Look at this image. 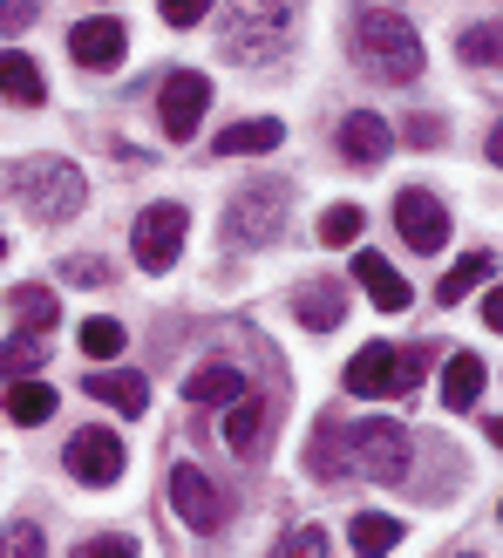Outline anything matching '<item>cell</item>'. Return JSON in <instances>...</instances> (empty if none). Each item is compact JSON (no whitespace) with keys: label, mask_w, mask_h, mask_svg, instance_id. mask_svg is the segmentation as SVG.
<instances>
[{"label":"cell","mask_w":503,"mask_h":558,"mask_svg":"<svg viewBox=\"0 0 503 558\" xmlns=\"http://www.w3.org/2000/svg\"><path fill=\"white\" fill-rule=\"evenodd\" d=\"M490 266H496L490 253H469V259H456L450 272H442V287H435V300H442V306H456L463 293H477L483 279H490Z\"/></svg>","instance_id":"25"},{"label":"cell","mask_w":503,"mask_h":558,"mask_svg":"<svg viewBox=\"0 0 503 558\" xmlns=\"http://www.w3.org/2000/svg\"><path fill=\"white\" fill-rule=\"evenodd\" d=\"M293 314H299L306 327H314V333H327V327H341V314H347V293L333 287V279H314V287H299Z\"/></svg>","instance_id":"20"},{"label":"cell","mask_w":503,"mask_h":558,"mask_svg":"<svg viewBox=\"0 0 503 558\" xmlns=\"http://www.w3.org/2000/svg\"><path fill=\"white\" fill-rule=\"evenodd\" d=\"M395 232H402V245H415V253H442V245H450V211H442L435 191L408 184L395 198Z\"/></svg>","instance_id":"10"},{"label":"cell","mask_w":503,"mask_h":558,"mask_svg":"<svg viewBox=\"0 0 503 558\" xmlns=\"http://www.w3.org/2000/svg\"><path fill=\"white\" fill-rule=\"evenodd\" d=\"M35 14H41L35 0H8V8H0V35H21V27L35 21Z\"/></svg>","instance_id":"35"},{"label":"cell","mask_w":503,"mask_h":558,"mask_svg":"<svg viewBox=\"0 0 503 558\" xmlns=\"http://www.w3.org/2000/svg\"><path fill=\"white\" fill-rule=\"evenodd\" d=\"M435 361V348H388V341H368L354 361H347V396H408L415 381H422V368Z\"/></svg>","instance_id":"4"},{"label":"cell","mask_w":503,"mask_h":558,"mask_svg":"<svg viewBox=\"0 0 503 558\" xmlns=\"http://www.w3.org/2000/svg\"><path fill=\"white\" fill-rule=\"evenodd\" d=\"M238 396H245V375L232 361H205V368L184 375V402L191 409H218V402H238Z\"/></svg>","instance_id":"15"},{"label":"cell","mask_w":503,"mask_h":558,"mask_svg":"<svg viewBox=\"0 0 503 558\" xmlns=\"http://www.w3.org/2000/svg\"><path fill=\"white\" fill-rule=\"evenodd\" d=\"M266 436H272V402H266V396H238V402L225 409V442H232L238 457H259Z\"/></svg>","instance_id":"13"},{"label":"cell","mask_w":503,"mask_h":558,"mask_svg":"<svg viewBox=\"0 0 503 558\" xmlns=\"http://www.w3.org/2000/svg\"><path fill=\"white\" fill-rule=\"evenodd\" d=\"M286 211H293V184H252L238 191V205L225 211V239L232 245H272L279 232H286Z\"/></svg>","instance_id":"6"},{"label":"cell","mask_w":503,"mask_h":558,"mask_svg":"<svg viewBox=\"0 0 503 558\" xmlns=\"http://www.w3.org/2000/svg\"><path fill=\"white\" fill-rule=\"evenodd\" d=\"M442 402L450 409H477L483 402V354H469V348L450 354V368H442Z\"/></svg>","instance_id":"19"},{"label":"cell","mask_w":503,"mask_h":558,"mask_svg":"<svg viewBox=\"0 0 503 558\" xmlns=\"http://www.w3.org/2000/svg\"><path fill=\"white\" fill-rule=\"evenodd\" d=\"M123 48H130V27H123V21H109V14L69 27V54H75L82 69H116V62H123Z\"/></svg>","instance_id":"12"},{"label":"cell","mask_w":503,"mask_h":558,"mask_svg":"<svg viewBox=\"0 0 503 558\" xmlns=\"http://www.w3.org/2000/svg\"><path fill=\"white\" fill-rule=\"evenodd\" d=\"M354 48L381 82H415L422 75V41L402 14H381V8H360L354 14Z\"/></svg>","instance_id":"2"},{"label":"cell","mask_w":503,"mask_h":558,"mask_svg":"<svg viewBox=\"0 0 503 558\" xmlns=\"http://www.w3.org/2000/svg\"><path fill=\"white\" fill-rule=\"evenodd\" d=\"M184 232H191V211L184 205H150L144 218H136V232H130L136 266H144V272H171L177 253H184Z\"/></svg>","instance_id":"8"},{"label":"cell","mask_w":503,"mask_h":558,"mask_svg":"<svg viewBox=\"0 0 503 558\" xmlns=\"http://www.w3.org/2000/svg\"><path fill=\"white\" fill-rule=\"evenodd\" d=\"M341 150H347L354 163H381L388 150H395V130H388L375 109H354V117L341 123Z\"/></svg>","instance_id":"17"},{"label":"cell","mask_w":503,"mask_h":558,"mask_svg":"<svg viewBox=\"0 0 503 558\" xmlns=\"http://www.w3.org/2000/svg\"><path fill=\"white\" fill-rule=\"evenodd\" d=\"M62 272L75 279V287H102V279H109V266H102V259H69Z\"/></svg>","instance_id":"36"},{"label":"cell","mask_w":503,"mask_h":558,"mask_svg":"<svg viewBox=\"0 0 503 558\" xmlns=\"http://www.w3.org/2000/svg\"><path fill=\"white\" fill-rule=\"evenodd\" d=\"M0 558H48V545H41L35 524H8L0 532Z\"/></svg>","instance_id":"32"},{"label":"cell","mask_w":503,"mask_h":558,"mask_svg":"<svg viewBox=\"0 0 503 558\" xmlns=\"http://www.w3.org/2000/svg\"><path fill=\"white\" fill-rule=\"evenodd\" d=\"M360 226H368V218H360V205H333V211L320 218V245H354Z\"/></svg>","instance_id":"29"},{"label":"cell","mask_w":503,"mask_h":558,"mask_svg":"<svg viewBox=\"0 0 503 558\" xmlns=\"http://www.w3.org/2000/svg\"><path fill=\"white\" fill-rule=\"evenodd\" d=\"M341 463L368 484H402L408 477V429L388 423V415H368V423L341 429Z\"/></svg>","instance_id":"3"},{"label":"cell","mask_w":503,"mask_h":558,"mask_svg":"<svg viewBox=\"0 0 503 558\" xmlns=\"http://www.w3.org/2000/svg\"><path fill=\"white\" fill-rule=\"evenodd\" d=\"M41 361H48V341H41V333H14V341L0 348V381H27Z\"/></svg>","instance_id":"26"},{"label":"cell","mask_w":503,"mask_h":558,"mask_svg":"<svg viewBox=\"0 0 503 558\" xmlns=\"http://www.w3.org/2000/svg\"><path fill=\"white\" fill-rule=\"evenodd\" d=\"M171 511L191 524V532H225V518H232V497L225 490H218L211 477H205V470L198 463H177L171 470Z\"/></svg>","instance_id":"7"},{"label":"cell","mask_w":503,"mask_h":558,"mask_svg":"<svg viewBox=\"0 0 503 558\" xmlns=\"http://www.w3.org/2000/svg\"><path fill=\"white\" fill-rule=\"evenodd\" d=\"M205 109H211V75L184 69V75L163 82V96H157V123H163V136H177V144H184V136H198Z\"/></svg>","instance_id":"9"},{"label":"cell","mask_w":503,"mask_h":558,"mask_svg":"<svg viewBox=\"0 0 503 558\" xmlns=\"http://www.w3.org/2000/svg\"><path fill=\"white\" fill-rule=\"evenodd\" d=\"M14 198L35 211V218H75L82 211V198H89V184H82V171L75 163H62V157H27V163H14Z\"/></svg>","instance_id":"5"},{"label":"cell","mask_w":503,"mask_h":558,"mask_svg":"<svg viewBox=\"0 0 503 558\" xmlns=\"http://www.w3.org/2000/svg\"><path fill=\"white\" fill-rule=\"evenodd\" d=\"M483 320L503 333V287H490V300H483Z\"/></svg>","instance_id":"38"},{"label":"cell","mask_w":503,"mask_h":558,"mask_svg":"<svg viewBox=\"0 0 503 558\" xmlns=\"http://www.w3.org/2000/svg\"><path fill=\"white\" fill-rule=\"evenodd\" d=\"M62 463H69V477H75V484L102 490V484H116V477H123V442H116V429H75V436H69V450H62Z\"/></svg>","instance_id":"11"},{"label":"cell","mask_w":503,"mask_h":558,"mask_svg":"<svg viewBox=\"0 0 503 558\" xmlns=\"http://www.w3.org/2000/svg\"><path fill=\"white\" fill-rule=\"evenodd\" d=\"M347 545L360 551V558H388L402 545V518H388V511H360L354 524H347Z\"/></svg>","instance_id":"21"},{"label":"cell","mask_w":503,"mask_h":558,"mask_svg":"<svg viewBox=\"0 0 503 558\" xmlns=\"http://www.w3.org/2000/svg\"><path fill=\"white\" fill-rule=\"evenodd\" d=\"M75 558H136V545H130V538H116V532H102V538H82V545H75Z\"/></svg>","instance_id":"33"},{"label":"cell","mask_w":503,"mask_h":558,"mask_svg":"<svg viewBox=\"0 0 503 558\" xmlns=\"http://www.w3.org/2000/svg\"><path fill=\"white\" fill-rule=\"evenodd\" d=\"M306 470H314L320 484H333V477H347V463H341V423H320V436H314V450H306Z\"/></svg>","instance_id":"27"},{"label":"cell","mask_w":503,"mask_h":558,"mask_svg":"<svg viewBox=\"0 0 503 558\" xmlns=\"http://www.w3.org/2000/svg\"><path fill=\"white\" fill-rule=\"evenodd\" d=\"M0 253H8V239H0Z\"/></svg>","instance_id":"41"},{"label":"cell","mask_w":503,"mask_h":558,"mask_svg":"<svg viewBox=\"0 0 503 558\" xmlns=\"http://www.w3.org/2000/svg\"><path fill=\"white\" fill-rule=\"evenodd\" d=\"M293 41V0H232L225 14V54L245 69L259 62H279Z\"/></svg>","instance_id":"1"},{"label":"cell","mask_w":503,"mask_h":558,"mask_svg":"<svg viewBox=\"0 0 503 558\" xmlns=\"http://www.w3.org/2000/svg\"><path fill=\"white\" fill-rule=\"evenodd\" d=\"M272 558H327V532H320V524H299V532L279 538Z\"/></svg>","instance_id":"30"},{"label":"cell","mask_w":503,"mask_h":558,"mask_svg":"<svg viewBox=\"0 0 503 558\" xmlns=\"http://www.w3.org/2000/svg\"><path fill=\"white\" fill-rule=\"evenodd\" d=\"M402 136H408V144H422V150H429V144H442V123H435V117H415Z\"/></svg>","instance_id":"37"},{"label":"cell","mask_w":503,"mask_h":558,"mask_svg":"<svg viewBox=\"0 0 503 558\" xmlns=\"http://www.w3.org/2000/svg\"><path fill=\"white\" fill-rule=\"evenodd\" d=\"M279 136H286V123L279 117H252V123H225L218 130V157H266V150H279Z\"/></svg>","instance_id":"18"},{"label":"cell","mask_w":503,"mask_h":558,"mask_svg":"<svg viewBox=\"0 0 503 558\" xmlns=\"http://www.w3.org/2000/svg\"><path fill=\"white\" fill-rule=\"evenodd\" d=\"M14 314H21L27 333H48V327H54V293H48V287H21V293H14Z\"/></svg>","instance_id":"28"},{"label":"cell","mask_w":503,"mask_h":558,"mask_svg":"<svg viewBox=\"0 0 503 558\" xmlns=\"http://www.w3.org/2000/svg\"><path fill=\"white\" fill-rule=\"evenodd\" d=\"M0 89H8L21 109H41V102H48V82H41V69L27 62L21 48H8V54H0Z\"/></svg>","instance_id":"22"},{"label":"cell","mask_w":503,"mask_h":558,"mask_svg":"<svg viewBox=\"0 0 503 558\" xmlns=\"http://www.w3.org/2000/svg\"><path fill=\"white\" fill-rule=\"evenodd\" d=\"M82 354H96V361L123 354V327L116 320H89V327H82Z\"/></svg>","instance_id":"31"},{"label":"cell","mask_w":503,"mask_h":558,"mask_svg":"<svg viewBox=\"0 0 503 558\" xmlns=\"http://www.w3.org/2000/svg\"><path fill=\"white\" fill-rule=\"evenodd\" d=\"M490 442H496V450H503V415H490Z\"/></svg>","instance_id":"40"},{"label":"cell","mask_w":503,"mask_h":558,"mask_svg":"<svg viewBox=\"0 0 503 558\" xmlns=\"http://www.w3.org/2000/svg\"><path fill=\"white\" fill-rule=\"evenodd\" d=\"M456 54L469 69H503V21H483V27H463Z\"/></svg>","instance_id":"24"},{"label":"cell","mask_w":503,"mask_h":558,"mask_svg":"<svg viewBox=\"0 0 503 558\" xmlns=\"http://www.w3.org/2000/svg\"><path fill=\"white\" fill-rule=\"evenodd\" d=\"M354 279H360V287H368V300L381 306V314H408V279L395 272V266H388L381 253H354Z\"/></svg>","instance_id":"14"},{"label":"cell","mask_w":503,"mask_h":558,"mask_svg":"<svg viewBox=\"0 0 503 558\" xmlns=\"http://www.w3.org/2000/svg\"><path fill=\"white\" fill-rule=\"evenodd\" d=\"M48 415H54V388H48V381H14V396H8V423L41 429Z\"/></svg>","instance_id":"23"},{"label":"cell","mask_w":503,"mask_h":558,"mask_svg":"<svg viewBox=\"0 0 503 558\" xmlns=\"http://www.w3.org/2000/svg\"><path fill=\"white\" fill-rule=\"evenodd\" d=\"M490 163H496V171H503V123L490 130Z\"/></svg>","instance_id":"39"},{"label":"cell","mask_w":503,"mask_h":558,"mask_svg":"<svg viewBox=\"0 0 503 558\" xmlns=\"http://www.w3.org/2000/svg\"><path fill=\"white\" fill-rule=\"evenodd\" d=\"M211 14V0H163V21H171V27H198Z\"/></svg>","instance_id":"34"},{"label":"cell","mask_w":503,"mask_h":558,"mask_svg":"<svg viewBox=\"0 0 503 558\" xmlns=\"http://www.w3.org/2000/svg\"><path fill=\"white\" fill-rule=\"evenodd\" d=\"M82 388H89L96 402H109V409H123V415H144V409H150V381L136 375V368H96V375L82 381Z\"/></svg>","instance_id":"16"}]
</instances>
